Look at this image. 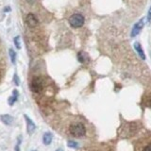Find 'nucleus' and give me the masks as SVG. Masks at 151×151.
Returning <instances> with one entry per match:
<instances>
[{"mask_svg":"<svg viewBox=\"0 0 151 151\" xmlns=\"http://www.w3.org/2000/svg\"><path fill=\"white\" fill-rule=\"evenodd\" d=\"M69 132L70 134L77 137V138H80V137H83L85 134H86V127L82 124V123H74L70 126L69 127Z\"/></svg>","mask_w":151,"mask_h":151,"instance_id":"1","label":"nucleus"},{"mask_svg":"<svg viewBox=\"0 0 151 151\" xmlns=\"http://www.w3.org/2000/svg\"><path fill=\"white\" fill-rule=\"evenodd\" d=\"M45 81L40 77H35L30 81V90L34 93H41L44 91Z\"/></svg>","mask_w":151,"mask_h":151,"instance_id":"2","label":"nucleus"},{"mask_svg":"<svg viewBox=\"0 0 151 151\" xmlns=\"http://www.w3.org/2000/svg\"><path fill=\"white\" fill-rule=\"evenodd\" d=\"M7 68V60H6V54H5V48L3 45V42L0 39V82L5 75Z\"/></svg>","mask_w":151,"mask_h":151,"instance_id":"3","label":"nucleus"},{"mask_svg":"<svg viewBox=\"0 0 151 151\" xmlns=\"http://www.w3.org/2000/svg\"><path fill=\"white\" fill-rule=\"evenodd\" d=\"M85 19L82 14L80 13H74L73 15H71L69 18V24L72 27L78 28L81 27L84 25Z\"/></svg>","mask_w":151,"mask_h":151,"instance_id":"4","label":"nucleus"},{"mask_svg":"<svg viewBox=\"0 0 151 151\" xmlns=\"http://www.w3.org/2000/svg\"><path fill=\"white\" fill-rule=\"evenodd\" d=\"M145 25V21H144V19H141V20L138 22V23H136L133 28H132V31H131V37H135L136 35H138L139 33L141 32L142 30V28H143Z\"/></svg>","mask_w":151,"mask_h":151,"instance_id":"5","label":"nucleus"},{"mask_svg":"<svg viewBox=\"0 0 151 151\" xmlns=\"http://www.w3.org/2000/svg\"><path fill=\"white\" fill-rule=\"evenodd\" d=\"M25 118H26V120H27V132H28L29 134H31V133H33V132H34V130H35V129H36V126H35L34 123H33L27 115H25Z\"/></svg>","mask_w":151,"mask_h":151,"instance_id":"6","label":"nucleus"},{"mask_svg":"<svg viewBox=\"0 0 151 151\" xmlns=\"http://www.w3.org/2000/svg\"><path fill=\"white\" fill-rule=\"evenodd\" d=\"M134 48H135V50L137 51V53L139 54V56L141 57V58L143 59V60H145V53H144L143 47H142L141 44H139L138 42H136L135 44H134Z\"/></svg>","mask_w":151,"mask_h":151,"instance_id":"7","label":"nucleus"},{"mask_svg":"<svg viewBox=\"0 0 151 151\" xmlns=\"http://www.w3.org/2000/svg\"><path fill=\"white\" fill-rule=\"evenodd\" d=\"M52 139H53V135L50 132H46L44 135V138H42V141H44V144L45 145H49L51 142H52Z\"/></svg>","mask_w":151,"mask_h":151,"instance_id":"8","label":"nucleus"},{"mask_svg":"<svg viewBox=\"0 0 151 151\" xmlns=\"http://www.w3.org/2000/svg\"><path fill=\"white\" fill-rule=\"evenodd\" d=\"M1 120L3 121V123H5L6 125H11L12 123V117L9 116L8 114H5V115H2L1 116Z\"/></svg>","mask_w":151,"mask_h":151,"instance_id":"9","label":"nucleus"},{"mask_svg":"<svg viewBox=\"0 0 151 151\" xmlns=\"http://www.w3.org/2000/svg\"><path fill=\"white\" fill-rule=\"evenodd\" d=\"M17 97H18V92L16 91V90H14V91H13V94L9 98V105H13L14 102L16 101Z\"/></svg>","mask_w":151,"mask_h":151,"instance_id":"10","label":"nucleus"},{"mask_svg":"<svg viewBox=\"0 0 151 151\" xmlns=\"http://www.w3.org/2000/svg\"><path fill=\"white\" fill-rule=\"evenodd\" d=\"M9 58L12 60V63H15V52L12 49H9Z\"/></svg>","mask_w":151,"mask_h":151,"instance_id":"11","label":"nucleus"},{"mask_svg":"<svg viewBox=\"0 0 151 151\" xmlns=\"http://www.w3.org/2000/svg\"><path fill=\"white\" fill-rule=\"evenodd\" d=\"M68 146L69 147H72V148H77L78 147V144L76 143L74 141H69L68 142Z\"/></svg>","mask_w":151,"mask_h":151,"instance_id":"12","label":"nucleus"},{"mask_svg":"<svg viewBox=\"0 0 151 151\" xmlns=\"http://www.w3.org/2000/svg\"><path fill=\"white\" fill-rule=\"evenodd\" d=\"M19 40H20V38L19 37H16L15 39H14V42H15V45L18 49H20L21 48V45H20V42H19Z\"/></svg>","mask_w":151,"mask_h":151,"instance_id":"13","label":"nucleus"},{"mask_svg":"<svg viewBox=\"0 0 151 151\" xmlns=\"http://www.w3.org/2000/svg\"><path fill=\"white\" fill-rule=\"evenodd\" d=\"M146 106H148L149 108H151V96L148 97L147 101H146Z\"/></svg>","mask_w":151,"mask_h":151,"instance_id":"14","label":"nucleus"},{"mask_svg":"<svg viewBox=\"0 0 151 151\" xmlns=\"http://www.w3.org/2000/svg\"><path fill=\"white\" fill-rule=\"evenodd\" d=\"M147 19H148V21L151 20V7L149 9V11H148V14H147Z\"/></svg>","mask_w":151,"mask_h":151,"instance_id":"15","label":"nucleus"},{"mask_svg":"<svg viewBox=\"0 0 151 151\" xmlns=\"http://www.w3.org/2000/svg\"><path fill=\"white\" fill-rule=\"evenodd\" d=\"M14 78H15V84L16 85H19V80H18V78H16V75L14 76Z\"/></svg>","mask_w":151,"mask_h":151,"instance_id":"16","label":"nucleus"},{"mask_svg":"<svg viewBox=\"0 0 151 151\" xmlns=\"http://www.w3.org/2000/svg\"><path fill=\"white\" fill-rule=\"evenodd\" d=\"M57 151H63V149H58Z\"/></svg>","mask_w":151,"mask_h":151,"instance_id":"17","label":"nucleus"},{"mask_svg":"<svg viewBox=\"0 0 151 151\" xmlns=\"http://www.w3.org/2000/svg\"><path fill=\"white\" fill-rule=\"evenodd\" d=\"M33 151H35V150H33Z\"/></svg>","mask_w":151,"mask_h":151,"instance_id":"18","label":"nucleus"}]
</instances>
